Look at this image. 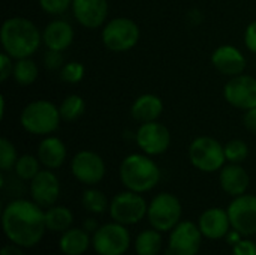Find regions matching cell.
Instances as JSON below:
<instances>
[{
    "instance_id": "obj_1",
    "label": "cell",
    "mask_w": 256,
    "mask_h": 255,
    "mask_svg": "<svg viewBox=\"0 0 256 255\" xmlns=\"http://www.w3.org/2000/svg\"><path fill=\"white\" fill-rule=\"evenodd\" d=\"M33 200H12L2 213L3 231L8 240L21 248H33L38 245L45 231V212Z\"/></svg>"
},
{
    "instance_id": "obj_2",
    "label": "cell",
    "mask_w": 256,
    "mask_h": 255,
    "mask_svg": "<svg viewBox=\"0 0 256 255\" xmlns=\"http://www.w3.org/2000/svg\"><path fill=\"white\" fill-rule=\"evenodd\" d=\"M0 44L14 60L32 57L42 45V30L28 18L9 17L0 27Z\"/></svg>"
},
{
    "instance_id": "obj_3",
    "label": "cell",
    "mask_w": 256,
    "mask_h": 255,
    "mask_svg": "<svg viewBox=\"0 0 256 255\" xmlns=\"http://www.w3.org/2000/svg\"><path fill=\"white\" fill-rule=\"evenodd\" d=\"M118 176L126 189L138 194H146L159 185L162 174L153 156L140 152L130 153L122 161Z\"/></svg>"
},
{
    "instance_id": "obj_4",
    "label": "cell",
    "mask_w": 256,
    "mask_h": 255,
    "mask_svg": "<svg viewBox=\"0 0 256 255\" xmlns=\"http://www.w3.org/2000/svg\"><path fill=\"white\" fill-rule=\"evenodd\" d=\"M62 122L58 105L48 99H34L28 102L21 114H20V125L21 128L36 137H46L52 135Z\"/></svg>"
},
{
    "instance_id": "obj_5",
    "label": "cell",
    "mask_w": 256,
    "mask_h": 255,
    "mask_svg": "<svg viewBox=\"0 0 256 255\" xmlns=\"http://www.w3.org/2000/svg\"><path fill=\"white\" fill-rule=\"evenodd\" d=\"M141 38V29L136 21L128 17H116L108 20L100 32L102 44L111 53L130 51Z\"/></svg>"
},
{
    "instance_id": "obj_6",
    "label": "cell",
    "mask_w": 256,
    "mask_h": 255,
    "mask_svg": "<svg viewBox=\"0 0 256 255\" xmlns=\"http://www.w3.org/2000/svg\"><path fill=\"white\" fill-rule=\"evenodd\" d=\"M189 161L192 167L202 173H216L226 164L224 144L208 135H201L189 144Z\"/></svg>"
},
{
    "instance_id": "obj_7",
    "label": "cell",
    "mask_w": 256,
    "mask_h": 255,
    "mask_svg": "<svg viewBox=\"0 0 256 255\" xmlns=\"http://www.w3.org/2000/svg\"><path fill=\"white\" fill-rule=\"evenodd\" d=\"M182 213L183 207L178 197L171 192H160L148 203L147 219L152 228L165 233L171 231L182 221Z\"/></svg>"
},
{
    "instance_id": "obj_8",
    "label": "cell",
    "mask_w": 256,
    "mask_h": 255,
    "mask_svg": "<svg viewBox=\"0 0 256 255\" xmlns=\"http://www.w3.org/2000/svg\"><path fill=\"white\" fill-rule=\"evenodd\" d=\"M92 248L98 255H124L130 248L128 227L116 221L100 225L92 234Z\"/></svg>"
},
{
    "instance_id": "obj_9",
    "label": "cell",
    "mask_w": 256,
    "mask_h": 255,
    "mask_svg": "<svg viewBox=\"0 0 256 255\" xmlns=\"http://www.w3.org/2000/svg\"><path fill=\"white\" fill-rule=\"evenodd\" d=\"M108 210L112 221L128 227L135 225L147 218L148 204L141 194L126 189L112 197Z\"/></svg>"
},
{
    "instance_id": "obj_10",
    "label": "cell",
    "mask_w": 256,
    "mask_h": 255,
    "mask_svg": "<svg viewBox=\"0 0 256 255\" xmlns=\"http://www.w3.org/2000/svg\"><path fill=\"white\" fill-rule=\"evenodd\" d=\"M134 140L138 149L148 156L164 155L171 146V132L166 125L154 120L140 123L134 134Z\"/></svg>"
},
{
    "instance_id": "obj_11",
    "label": "cell",
    "mask_w": 256,
    "mask_h": 255,
    "mask_svg": "<svg viewBox=\"0 0 256 255\" xmlns=\"http://www.w3.org/2000/svg\"><path fill=\"white\" fill-rule=\"evenodd\" d=\"M72 176L86 186H96L106 174L104 158L93 150H80L70 161Z\"/></svg>"
},
{
    "instance_id": "obj_12",
    "label": "cell",
    "mask_w": 256,
    "mask_h": 255,
    "mask_svg": "<svg viewBox=\"0 0 256 255\" xmlns=\"http://www.w3.org/2000/svg\"><path fill=\"white\" fill-rule=\"evenodd\" d=\"M224 98L237 110L254 108L256 107V78L244 72L228 78L224 86Z\"/></svg>"
},
{
    "instance_id": "obj_13",
    "label": "cell",
    "mask_w": 256,
    "mask_h": 255,
    "mask_svg": "<svg viewBox=\"0 0 256 255\" xmlns=\"http://www.w3.org/2000/svg\"><path fill=\"white\" fill-rule=\"evenodd\" d=\"M226 210L232 230L242 236L256 234V195L246 192L234 197Z\"/></svg>"
},
{
    "instance_id": "obj_14",
    "label": "cell",
    "mask_w": 256,
    "mask_h": 255,
    "mask_svg": "<svg viewBox=\"0 0 256 255\" xmlns=\"http://www.w3.org/2000/svg\"><path fill=\"white\" fill-rule=\"evenodd\" d=\"M202 237L204 236L198 224L190 221H180L170 231V255H196L201 249Z\"/></svg>"
},
{
    "instance_id": "obj_15",
    "label": "cell",
    "mask_w": 256,
    "mask_h": 255,
    "mask_svg": "<svg viewBox=\"0 0 256 255\" xmlns=\"http://www.w3.org/2000/svg\"><path fill=\"white\" fill-rule=\"evenodd\" d=\"M72 15L84 29H102L108 21V0H72Z\"/></svg>"
},
{
    "instance_id": "obj_16",
    "label": "cell",
    "mask_w": 256,
    "mask_h": 255,
    "mask_svg": "<svg viewBox=\"0 0 256 255\" xmlns=\"http://www.w3.org/2000/svg\"><path fill=\"white\" fill-rule=\"evenodd\" d=\"M30 197L40 207H51L60 197V180L54 170L44 168L30 180Z\"/></svg>"
},
{
    "instance_id": "obj_17",
    "label": "cell",
    "mask_w": 256,
    "mask_h": 255,
    "mask_svg": "<svg viewBox=\"0 0 256 255\" xmlns=\"http://www.w3.org/2000/svg\"><path fill=\"white\" fill-rule=\"evenodd\" d=\"M210 60L214 69L228 78L243 74L248 66V60L243 51L231 44H224L214 48Z\"/></svg>"
},
{
    "instance_id": "obj_18",
    "label": "cell",
    "mask_w": 256,
    "mask_h": 255,
    "mask_svg": "<svg viewBox=\"0 0 256 255\" xmlns=\"http://www.w3.org/2000/svg\"><path fill=\"white\" fill-rule=\"evenodd\" d=\"M198 227L202 236L208 240L225 239L226 234L232 230L228 210L222 207H210L200 215Z\"/></svg>"
},
{
    "instance_id": "obj_19",
    "label": "cell",
    "mask_w": 256,
    "mask_h": 255,
    "mask_svg": "<svg viewBox=\"0 0 256 255\" xmlns=\"http://www.w3.org/2000/svg\"><path fill=\"white\" fill-rule=\"evenodd\" d=\"M75 39V30L72 24L63 18L56 17L51 20L42 30V44L46 50L64 51L68 50Z\"/></svg>"
},
{
    "instance_id": "obj_20",
    "label": "cell",
    "mask_w": 256,
    "mask_h": 255,
    "mask_svg": "<svg viewBox=\"0 0 256 255\" xmlns=\"http://www.w3.org/2000/svg\"><path fill=\"white\" fill-rule=\"evenodd\" d=\"M219 183L225 194L238 197L248 192L250 186V176L242 167V164L226 162L219 171Z\"/></svg>"
},
{
    "instance_id": "obj_21",
    "label": "cell",
    "mask_w": 256,
    "mask_h": 255,
    "mask_svg": "<svg viewBox=\"0 0 256 255\" xmlns=\"http://www.w3.org/2000/svg\"><path fill=\"white\" fill-rule=\"evenodd\" d=\"M36 156L39 158L44 168L57 170L66 162L68 147L62 138L56 135H46V137H42L36 150Z\"/></svg>"
},
{
    "instance_id": "obj_22",
    "label": "cell",
    "mask_w": 256,
    "mask_h": 255,
    "mask_svg": "<svg viewBox=\"0 0 256 255\" xmlns=\"http://www.w3.org/2000/svg\"><path fill=\"white\" fill-rule=\"evenodd\" d=\"M164 113V101L154 93H142L136 96L130 105V116L138 123L154 122Z\"/></svg>"
},
{
    "instance_id": "obj_23",
    "label": "cell",
    "mask_w": 256,
    "mask_h": 255,
    "mask_svg": "<svg viewBox=\"0 0 256 255\" xmlns=\"http://www.w3.org/2000/svg\"><path fill=\"white\" fill-rule=\"evenodd\" d=\"M92 246L90 233L84 228H69L62 233L58 248L64 255H82Z\"/></svg>"
},
{
    "instance_id": "obj_24",
    "label": "cell",
    "mask_w": 256,
    "mask_h": 255,
    "mask_svg": "<svg viewBox=\"0 0 256 255\" xmlns=\"http://www.w3.org/2000/svg\"><path fill=\"white\" fill-rule=\"evenodd\" d=\"M45 224L46 230L54 233H64L66 230L72 228L74 224V213L66 206H51L45 210Z\"/></svg>"
},
{
    "instance_id": "obj_25",
    "label": "cell",
    "mask_w": 256,
    "mask_h": 255,
    "mask_svg": "<svg viewBox=\"0 0 256 255\" xmlns=\"http://www.w3.org/2000/svg\"><path fill=\"white\" fill-rule=\"evenodd\" d=\"M162 236L160 231L152 228V230H144L141 231L135 242H134V248L136 255H159L162 249Z\"/></svg>"
},
{
    "instance_id": "obj_26",
    "label": "cell",
    "mask_w": 256,
    "mask_h": 255,
    "mask_svg": "<svg viewBox=\"0 0 256 255\" xmlns=\"http://www.w3.org/2000/svg\"><path fill=\"white\" fill-rule=\"evenodd\" d=\"M38 77H39V68L32 57L15 60L12 78L18 86H24V87L32 86L38 80Z\"/></svg>"
},
{
    "instance_id": "obj_27",
    "label": "cell",
    "mask_w": 256,
    "mask_h": 255,
    "mask_svg": "<svg viewBox=\"0 0 256 255\" xmlns=\"http://www.w3.org/2000/svg\"><path fill=\"white\" fill-rule=\"evenodd\" d=\"M63 122H76L86 113V101L76 93H70L63 98L58 105Z\"/></svg>"
},
{
    "instance_id": "obj_28",
    "label": "cell",
    "mask_w": 256,
    "mask_h": 255,
    "mask_svg": "<svg viewBox=\"0 0 256 255\" xmlns=\"http://www.w3.org/2000/svg\"><path fill=\"white\" fill-rule=\"evenodd\" d=\"M81 204L92 215H102L106 212V209H110L106 195L96 188H88L82 192Z\"/></svg>"
},
{
    "instance_id": "obj_29",
    "label": "cell",
    "mask_w": 256,
    "mask_h": 255,
    "mask_svg": "<svg viewBox=\"0 0 256 255\" xmlns=\"http://www.w3.org/2000/svg\"><path fill=\"white\" fill-rule=\"evenodd\" d=\"M40 167H42V164L36 155L24 153V155L18 156V161L14 167V173L16 174L18 179L30 182L42 170Z\"/></svg>"
},
{
    "instance_id": "obj_30",
    "label": "cell",
    "mask_w": 256,
    "mask_h": 255,
    "mask_svg": "<svg viewBox=\"0 0 256 255\" xmlns=\"http://www.w3.org/2000/svg\"><path fill=\"white\" fill-rule=\"evenodd\" d=\"M225 149V158L230 164H243L249 156V146L244 140L236 138L230 140L226 144H224Z\"/></svg>"
},
{
    "instance_id": "obj_31",
    "label": "cell",
    "mask_w": 256,
    "mask_h": 255,
    "mask_svg": "<svg viewBox=\"0 0 256 255\" xmlns=\"http://www.w3.org/2000/svg\"><path fill=\"white\" fill-rule=\"evenodd\" d=\"M58 77L62 81H64L68 84H78L86 77V66L78 60L66 62L62 66V69L58 71Z\"/></svg>"
},
{
    "instance_id": "obj_32",
    "label": "cell",
    "mask_w": 256,
    "mask_h": 255,
    "mask_svg": "<svg viewBox=\"0 0 256 255\" xmlns=\"http://www.w3.org/2000/svg\"><path fill=\"white\" fill-rule=\"evenodd\" d=\"M18 152L15 144L8 140L6 137L0 138V170L3 173L14 170L16 161H18Z\"/></svg>"
},
{
    "instance_id": "obj_33",
    "label": "cell",
    "mask_w": 256,
    "mask_h": 255,
    "mask_svg": "<svg viewBox=\"0 0 256 255\" xmlns=\"http://www.w3.org/2000/svg\"><path fill=\"white\" fill-rule=\"evenodd\" d=\"M38 3L40 11L51 17H62L72 8V0H39Z\"/></svg>"
},
{
    "instance_id": "obj_34",
    "label": "cell",
    "mask_w": 256,
    "mask_h": 255,
    "mask_svg": "<svg viewBox=\"0 0 256 255\" xmlns=\"http://www.w3.org/2000/svg\"><path fill=\"white\" fill-rule=\"evenodd\" d=\"M64 65L63 53L62 51H54V50H46L44 54V66L50 71H60L62 66Z\"/></svg>"
},
{
    "instance_id": "obj_35",
    "label": "cell",
    "mask_w": 256,
    "mask_h": 255,
    "mask_svg": "<svg viewBox=\"0 0 256 255\" xmlns=\"http://www.w3.org/2000/svg\"><path fill=\"white\" fill-rule=\"evenodd\" d=\"M14 65H15V60L9 54L2 51V54H0V81L2 83H4L9 78H12Z\"/></svg>"
},
{
    "instance_id": "obj_36",
    "label": "cell",
    "mask_w": 256,
    "mask_h": 255,
    "mask_svg": "<svg viewBox=\"0 0 256 255\" xmlns=\"http://www.w3.org/2000/svg\"><path fill=\"white\" fill-rule=\"evenodd\" d=\"M244 47L252 54H256V20L250 21L244 30Z\"/></svg>"
},
{
    "instance_id": "obj_37",
    "label": "cell",
    "mask_w": 256,
    "mask_h": 255,
    "mask_svg": "<svg viewBox=\"0 0 256 255\" xmlns=\"http://www.w3.org/2000/svg\"><path fill=\"white\" fill-rule=\"evenodd\" d=\"M232 255H256V243L249 239H242L232 246Z\"/></svg>"
},
{
    "instance_id": "obj_38",
    "label": "cell",
    "mask_w": 256,
    "mask_h": 255,
    "mask_svg": "<svg viewBox=\"0 0 256 255\" xmlns=\"http://www.w3.org/2000/svg\"><path fill=\"white\" fill-rule=\"evenodd\" d=\"M243 125H244V128H246L249 132H252V134H255L256 135V107L244 111Z\"/></svg>"
},
{
    "instance_id": "obj_39",
    "label": "cell",
    "mask_w": 256,
    "mask_h": 255,
    "mask_svg": "<svg viewBox=\"0 0 256 255\" xmlns=\"http://www.w3.org/2000/svg\"><path fill=\"white\" fill-rule=\"evenodd\" d=\"M0 255H26V254H24V251H22V248H21V246L10 243V245H4V246L2 248V252H0Z\"/></svg>"
},
{
    "instance_id": "obj_40",
    "label": "cell",
    "mask_w": 256,
    "mask_h": 255,
    "mask_svg": "<svg viewBox=\"0 0 256 255\" xmlns=\"http://www.w3.org/2000/svg\"><path fill=\"white\" fill-rule=\"evenodd\" d=\"M226 240L234 246L236 243H238V242L242 240V234H240L238 231H236V230H231V231L226 234Z\"/></svg>"
},
{
    "instance_id": "obj_41",
    "label": "cell",
    "mask_w": 256,
    "mask_h": 255,
    "mask_svg": "<svg viewBox=\"0 0 256 255\" xmlns=\"http://www.w3.org/2000/svg\"><path fill=\"white\" fill-rule=\"evenodd\" d=\"M86 231H88V233H94L98 228H99V225H98V222H96V219H87L86 222H84V227H82Z\"/></svg>"
},
{
    "instance_id": "obj_42",
    "label": "cell",
    "mask_w": 256,
    "mask_h": 255,
    "mask_svg": "<svg viewBox=\"0 0 256 255\" xmlns=\"http://www.w3.org/2000/svg\"><path fill=\"white\" fill-rule=\"evenodd\" d=\"M4 111H6V104H4V96H0V119H4Z\"/></svg>"
}]
</instances>
